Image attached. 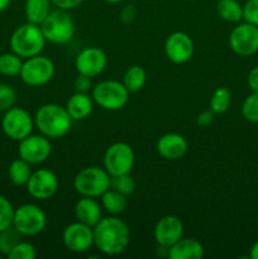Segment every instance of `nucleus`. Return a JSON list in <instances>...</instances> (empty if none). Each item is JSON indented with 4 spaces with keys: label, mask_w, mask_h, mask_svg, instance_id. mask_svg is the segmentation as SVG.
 <instances>
[{
    "label": "nucleus",
    "mask_w": 258,
    "mask_h": 259,
    "mask_svg": "<svg viewBox=\"0 0 258 259\" xmlns=\"http://www.w3.org/2000/svg\"><path fill=\"white\" fill-rule=\"evenodd\" d=\"M37 250L32 243L19 242L8 254L9 259H34Z\"/></svg>",
    "instance_id": "nucleus-33"
},
{
    "label": "nucleus",
    "mask_w": 258,
    "mask_h": 259,
    "mask_svg": "<svg viewBox=\"0 0 258 259\" xmlns=\"http://www.w3.org/2000/svg\"><path fill=\"white\" fill-rule=\"evenodd\" d=\"M51 0H25L24 13L27 22L40 25L51 13Z\"/></svg>",
    "instance_id": "nucleus-23"
},
{
    "label": "nucleus",
    "mask_w": 258,
    "mask_h": 259,
    "mask_svg": "<svg viewBox=\"0 0 258 259\" xmlns=\"http://www.w3.org/2000/svg\"><path fill=\"white\" fill-rule=\"evenodd\" d=\"M147 81V72L142 66L133 65L125 71L123 76L124 86L129 93H137V91L142 90L143 86L146 85Z\"/></svg>",
    "instance_id": "nucleus-26"
},
{
    "label": "nucleus",
    "mask_w": 258,
    "mask_h": 259,
    "mask_svg": "<svg viewBox=\"0 0 258 259\" xmlns=\"http://www.w3.org/2000/svg\"><path fill=\"white\" fill-rule=\"evenodd\" d=\"M15 209L13 207L9 199L0 195V232L13 227Z\"/></svg>",
    "instance_id": "nucleus-32"
},
{
    "label": "nucleus",
    "mask_w": 258,
    "mask_h": 259,
    "mask_svg": "<svg viewBox=\"0 0 258 259\" xmlns=\"http://www.w3.org/2000/svg\"><path fill=\"white\" fill-rule=\"evenodd\" d=\"M110 187L119 191L120 194L128 196V195L133 194L134 190H136V181L131 176V174L119 175V176L111 177Z\"/></svg>",
    "instance_id": "nucleus-30"
},
{
    "label": "nucleus",
    "mask_w": 258,
    "mask_h": 259,
    "mask_svg": "<svg viewBox=\"0 0 258 259\" xmlns=\"http://www.w3.org/2000/svg\"><path fill=\"white\" fill-rule=\"evenodd\" d=\"M52 153L50 138L43 134H30L19 142L18 154L29 164H40L47 161Z\"/></svg>",
    "instance_id": "nucleus-11"
},
{
    "label": "nucleus",
    "mask_w": 258,
    "mask_h": 259,
    "mask_svg": "<svg viewBox=\"0 0 258 259\" xmlns=\"http://www.w3.org/2000/svg\"><path fill=\"white\" fill-rule=\"evenodd\" d=\"M205 248L195 238H181L167 250L169 259H201Z\"/></svg>",
    "instance_id": "nucleus-19"
},
{
    "label": "nucleus",
    "mask_w": 258,
    "mask_h": 259,
    "mask_svg": "<svg viewBox=\"0 0 258 259\" xmlns=\"http://www.w3.org/2000/svg\"><path fill=\"white\" fill-rule=\"evenodd\" d=\"M10 3H12V0H0V13L7 10L8 7L10 5Z\"/></svg>",
    "instance_id": "nucleus-42"
},
{
    "label": "nucleus",
    "mask_w": 258,
    "mask_h": 259,
    "mask_svg": "<svg viewBox=\"0 0 258 259\" xmlns=\"http://www.w3.org/2000/svg\"><path fill=\"white\" fill-rule=\"evenodd\" d=\"M91 96L95 104L104 110L116 111L126 105L129 100V91L120 81L104 80L94 86Z\"/></svg>",
    "instance_id": "nucleus-6"
},
{
    "label": "nucleus",
    "mask_w": 258,
    "mask_h": 259,
    "mask_svg": "<svg viewBox=\"0 0 258 259\" xmlns=\"http://www.w3.org/2000/svg\"><path fill=\"white\" fill-rule=\"evenodd\" d=\"M101 207L110 215H120L125 211L128 206V200L125 195L120 194L114 189H109L100 196Z\"/></svg>",
    "instance_id": "nucleus-22"
},
{
    "label": "nucleus",
    "mask_w": 258,
    "mask_h": 259,
    "mask_svg": "<svg viewBox=\"0 0 258 259\" xmlns=\"http://www.w3.org/2000/svg\"><path fill=\"white\" fill-rule=\"evenodd\" d=\"M75 217L77 222L94 228L101 219V204L95 197L81 196L75 205Z\"/></svg>",
    "instance_id": "nucleus-20"
},
{
    "label": "nucleus",
    "mask_w": 258,
    "mask_h": 259,
    "mask_svg": "<svg viewBox=\"0 0 258 259\" xmlns=\"http://www.w3.org/2000/svg\"><path fill=\"white\" fill-rule=\"evenodd\" d=\"M40 29L47 42L53 45H66L71 42L76 32L75 22L68 14V10L58 8L57 10H51L50 14L40 24Z\"/></svg>",
    "instance_id": "nucleus-4"
},
{
    "label": "nucleus",
    "mask_w": 258,
    "mask_h": 259,
    "mask_svg": "<svg viewBox=\"0 0 258 259\" xmlns=\"http://www.w3.org/2000/svg\"><path fill=\"white\" fill-rule=\"evenodd\" d=\"M27 191L33 199L48 200L56 195L60 187L58 177L55 172L47 168H39L32 172L27 182Z\"/></svg>",
    "instance_id": "nucleus-14"
},
{
    "label": "nucleus",
    "mask_w": 258,
    "mask_h": 259,
    "mask_svg": "<svg viewBox=\"0 0 258 259\" xmlns=\"http://www.w3.org/2000/svg\"><path fill=\"white\" fill-rule=\"evenodd\" d=\"M136 163V154L131 144L115 142L104 153V168L111 177L131 174Z\"/></svg>",
    "instance_id": "nucleus-8"
},
{
    "label": "nucleus",
    "mask_w": 258,
    "mask_h": 259,
    "mask_svg": "<svg viewBox=\"0 0 258 259\" xmlns=\"http://www.w3.org/2000/svg\"><path fill=\"white\" fill-rule=\"evenodd\" d=\"M242 115L250 123H258V91H252L242 105Z\"/></svg>",
    "instance_id": "nucleus-31"
},
{
    "label": "nucleus",
    "mask_w": 258,
    "mask_h": 259,
    "mask_svg": "<svg viewBox=\"0 0 258 259\" xmlns=\"http://www.w3.org/2000/svg\"><path fill=\"white\" fill-rule=\"evenodd\" d=\"M189 143L186 138L179 133L163 134L157 142V152L168 161H177L186 154Z\"/></svg>",
    "instance_id": "nucleus-18"
},
{
    "label": "nucleus",
    "mask_w": 258,
    "mask_h": 259,
    "mask_svg": "<svg viewBox=\"0 0 258 259\" xmlns=\"http://www.w3.org/2000/svg\"><path fill=\"white\" fill-rule=\"evenodd\" d=\"M20 234L13 227L0 232V255H7L20 242Z\"/></svg>",
    "instance_id": "nucleus-29"
},
{
    "label": "nucleus",
    "mask_w": 258,
    "mask_h": 259,
    "mask_svg": "<svg viewBox=\"0 0 258 259\" xmlns=\"http://www.w3.org/2000/svg\"><path fill=\"white\" fill-rule=\"evenodd\" d=\"M247 83H248V88L250 89V91H258V66L249 71V73H248Z\"/></svg>",
    "instance_id": "nucleus-40"
},
{
    "label": "nucleus",
    "mask_w": 258,
    "mask_h": 259,
    "mask_svg": "<svg viewBox=\"0 0 258 259\" xmlns=\"http://www.w3.org/2000/svg\"><path fill=\"white\" fill-rule=\"evenodd\" d=\"M154 240L158 247L168 249L184 235V224L176 215H166L156 223L153 230Z\"/></svg>",
    "instance_id": "nucleus-17"
},
{
    "label": "nucleus",
    "mask_w": 258,
    "mask_h": 259,
    "mask_svg": "<svg viewBox=\"0 0 258 259\" xmlns=\"http://www.w3.org/2000/svg\"><path fill=\"white\" fill-rule=\"evenodd\" d=\"M257 227H258V220H257Z\"/></svg>",
    "instance_id": "nucleus-45"
},
{
    "label": "nucleus",
    "mask_w": 258,
    "mask_h": 259,
    "mask_svg": "<svg viewBox=\"0 0 258 259\" xmlns=\"http://www.w3.org/2000/svg\"><path fill=\"white\" fill-rule=\"evenodd\" d=\"M94 104L95 101L90 94L76 91L68 98L67 103H66V110L68 111L72 120H85L93 113Z\"/></svg>",
    "instance_id": "nucleus-21"
},
{
    "label": "nucleus",
    "mask_w": 258,
    "mask_h": 259,
    "mask_svg": "<svg viewBox=\"0 0 258 259\" xmlns=\"http://www.w3.org/2000/svg\"><path fill=\"white\" fill-rule=\"evenodd\" d=\"M32 164L25 162L24 159L18 158L10 163L9 169H8V176H9L10 182L15 186H25L29 181L30 175H32Z\"/></svg>",
    "instance_id": "nucleus-24"
},
{
    "label": "nucleus",
    "mask_w": 258,
    "mask_h": 259,
    "mask_svg": "<svg viewBox=\"0 0 258 259\" xmlns=\"http://www.w3.org/2000/svg\"><path fill=\"white\" fill-rule=\"evenodd\" d=\"M47 215L35 204L20 205L15 209L13 228L24 237H35L46 229Z\"/></svg>",
    "instance_id": "nucleus-7"
},
{
    "label": "nucleus",
    "mask_w": 258,
    "mask_h": 259,
    "mask_svg": "<svg viewBox=\"0 0 258 259\" xmlns=\"http://www.w3.org/2000/svg\"><path fill=\"white\" fill-rule=\"evenodd\" d=\"M232 103V93L227 88H218L210 98V110L214 114H224Z\"/></svg>",
    "instance_id": "nucleus-28"
},
{
    "label": "nucleus",
    "mask_w": 258,
    "mask_h": 259,
    "mask_svg": "<svg viewBox=\"0 0 258 259\" xmlns=\"http://www.w3.org/2000/svg\"><path fill=\"white\" fill-rule=\"evenodd\" d=\"M186 2H194V0H186Z\"/></svg>",
    "instance_id": "nucleus-44"
},
{
    "label": "nucleus",
    "mask_w": 258,
    "mask_h": 259,
    "mask_svg": "<svg viewBox=\"0 0 258 259\" xmlns=\"http://www.w3.org/2000/svg\"><path fill=\"white\" fill-rule=\"evenodd\" d=\"M249 258H252V259H258V242H255L254 244H253L252 247H250Z\"/></svg>",
    "instance_id": "nucleus-41"
},
{
    "label": "nucleus",
    "mask_w": 258,
    "mask_h": 259,
    "mask_svg": "<svg viewBox=\"0 0 258 259\" xmlns=\"http://www.w3.org/2000/svg\"><path fill=\"white\" fill-rule=\"evenodd\" d=\"M53 5L58 8V9L63 10H72L77 8L83 0H51Z\"/></svg>",
    "instance_id": "nucleus-39"
},
{
    "label": "nucleus",
    "mask_w": 258,
    "mask_h": 259,
    "mask_svg": "<svg viewBox=\"0 0 258 259\" xmlns=\"http://www.w3.org/2000/svg\"><path fill=\"white\" fill-rule=\"evenodd\" d=\"M131 243V229L116 215L101 218L94 227V245L105 255H119Z\"/></svg>",
    "instance_id": "nucleus-1"
},
{
    "label": "nucleus",
    "mask_w": 258,
    "mask_h": 259,
    "mask_svg": "<svg viewBox=\"0 0 258 259\" xmlns=\"http://www.w3.org/2000/svg\"><path fill=\"white\" fill-rule=\"evenodd\" d=\"M194 40L186 32L177 30L166 38L164 53H166V57L175 65H184L189 62L194 56Z\"/></svg>",
    "instance_id": "nucleus-13"
},
{
    "label": "nucleus",
    "mask_w": 258,
    "mask_h": 259,
    "mask_svg": "<svg viewBox=\"0 0 258 259\" xmlns=\"http://www.w3.org/2000/svg\"><path fill=\"white\" fill-rule=\"evenodd\" d=\"M110 181L111 176L104 167H85L73 179V189L81 196L96 199L110 189Z\"/></svg>",
    "instance_id": "nucleus-5"
},
{
    "label": "nucleus",
    "mask_w": 258,
    "mask_h": 259,
    "mask_svg": "<svg viewBox=\"0 0 258 259\" xmlns=\"http://www.w3.org/2000/svg\"><path fill=\"white\" fill-rule=\"evenodd\" d=\"M55 72L56 67L53 61L46 56L38 55L25 58L19 76L25 85L39 88L50 82L55 76Z\"/></svg>",
    "instance_id": "nucleus-9"
},
{
    "label": "nucleus",
    "mask_w": 258,
    "mask_h": 259,
    "mask_svg": "<svg viewBox=\"0 0 258 259\" xmlns=\"http://www.w3.org/2000/svg\"><path fill=\"white\" fill-rule=\"evenodd\" d=\"M17 101V93L7 83H0V113H5L13 108Z\"/></svg>",
    "instance_id": "nucleus-34"
},
{
    "label": "nucleus",
    "mask_w": 258,
    "mask_h": 259,
    "mask_svg": "<svg viewBox=\"0 0 258 259\" xmlns=\"http://www.w3.org/2000/svg\"><path fill=\"white\" fill-rule=\"evenodd\" d=\"M34 126V118L23 108L13 106L5 111L3 116V132L12 141L20 142L25 137L30 136Z\"/></svg>",
    "instance_id": "nucleus-10"
},
{
    "label": "nucleus",
    "mask_w": 258,
    "mask_h": 259,
    "mask_svg": "<svg viewBox=\"0 0 258 259\" xmlns=\"http://www.w3.org/2000/svg\"><path fill=\"white\" fill-rule=\"evenodd\" d=\"M72 121L66 106L55 103L42 105L34 115V125L40 134L50 139L65 137L70 132Z\"/></svg>",
    "instance_id": "nucleus-2"
},
{
    "label": "nucleus",
    "mask_w": 258,
    "mask_h": 259,
    "mask_svg": "<svg viewBox=\"0 0 258 259\" xmlns=\"http://www.w3.org/2000/svg\"><path fill=\"white\" fill-rule=\"evenodd\" d=\"M214 116L215 114L212 113L211 110H204L196 116V124L200 126V128H206L209 126L210 124H212L214 121Z\"/></svg>",
    "instance_id": "nucleus-38"
},
{
    "label": "nucleus",
    "mask_w": 258,
    "mask_h": 259,
    "mask_svg": "<svg viewBox=\"0 0 258 259\" xmlns=\"http://www.w3.org/2000/svg\"><path fill=\"white\" fill-rule=\"evenodd\" d=\"M62 242L70 252H86L94 245V228L81 222L71 223L63 230Z\"/></svg>",
    "instance_id": "nucleus-15"
},
{
    "label": "nucleus",
    "mask_w": 258,
    "mask_h": 259,
    "mask_svg": "<svg viewBox=\"0 0 258 259\" xmlns=\"http://www.w3.org/2000/svg\"><path fill=\"white\" fill-rule=\"evenodd\" d=\"M108 65L106 53L99 47H86L76 56L75 67L78 73L96 77L105 71Z\"/></svg>",
    "instance_id": "nucleus-16"
},
{
    "label": "nucleus",
    "mask_w": 258,
    "mask_h": 259,
    "mask_svg": "<svg viewBox=\"0 0 258 259\" xmlns=\"http://www.w3.org/2000/svg\"><path fill=\"white\" fill-rule=\"evenodd\" d=\"M217 13L225 22L239 23L243 19V5L237 0H219Z\"/></svg>",
    "instance_id": "nucleus-25"
},
{
    "label": "nucleus",
    "mask_w": 258,
    "mask_h": 259,
    "mask_svg": "<svg viewBox=\"0 0 258 259\" xmlns=\"http://www.w3.org/2000/svg\"><path fill=\"white\" fill-rule=\"evenodd\" d=\"M73 88H75V91H77V93L89 94L94 88L91 77L78 73V76L75 78V81H73Z\"/></svg>",
    "instance_id": "nucleus-36"
},
{
    "label": "nucleus",
    "mask_w": 258,
    "mask_h": 259,
    "mask_svg": "<svg viewBox=\"0 0 258 259\" xmlns=\"http://www.w3.org/2000/svg\"><path fill=\"white\" fill-rule=\"evenodd\" d=\"M229 46L237 55L247 57L258 51V27L244 22L232 29L229 34Z\"/></svg>",
    "instance_id": "nucleus-12"
},
{
    "label": "nucleus",
    "mask_w": 258,
    "mask_h": 259,
    "mask_svg": "<svg viewBox=\"0 0 258 259\" xmlns=\"http://www.w3.org/2000/svg\"><path fill=\"white\" fill-rule=\"evenodd\" d=\"M137 17V8L134 5L129 4L124 7L120 12V20L124 24H131L134 22Z\"/></svg>",
    "instance_id": "nucleus-37"
},
{
    "label": "nucleus",
    "mask_w": 258,
    "mask_h": 259,
    "mask_svg": "<svg viewBox=\"0 0 258 259\" xmlns=\"http://www.w3.org/2000/svg\"><path fill=\"white\" fill-rule=\"evenodd\" d=\"M104 2L109 3V4H119V3L124 2V0H104Z\"/></svg>",
    "instance_id": "nucleus-43"
},
{
    "label": "nucleus",
    "mask_w": 258,
    "mask_h": 259,
    "mask_svg": "<svg viewBox=\"0 0 258 259\" xmlns=\"http://www.w3.org/2000/svg\"><path fill=\"white\" fill-rule=\"evenodd\" d=\"M23 62H24L23 58L13 51L3 53V55H0V73L3 76H8V77L19 76Z\"/></svg>",
    "instance_id": "nucleus-27"
},
{
    "label": "nucleus",
    "mask_w": 258,
    "mask_h": 259,
    "mask_svg": "<svg viewBox=\"0 0 258 259\" xmlns=\"http://www.w3.org/2000/svg\"><path fill=\"white\" fill-rule=\"evenodd\" d=\"M47 39L43 34L40 25L24 23L19 25L10 35V50L22 58L34 57L42 53Z\"/></svg>",
    "instance_id": "nucleus-3"
},
{
    "label": "nucleus",
    "mask_w": 258,
    "mask_h": 259,
    "mask_svg": "<svg viewBox=\"0 0 258 259\" xmlns=\"http://www.w3.org/2000/svg\"><path fill=\"white\" fill-rule=\"evenodd\" d=\"M243 19L258 27V0H248L243 5Z\"/></svg>",
    "instance_id": "nucleus-35"
}]
</instances>
